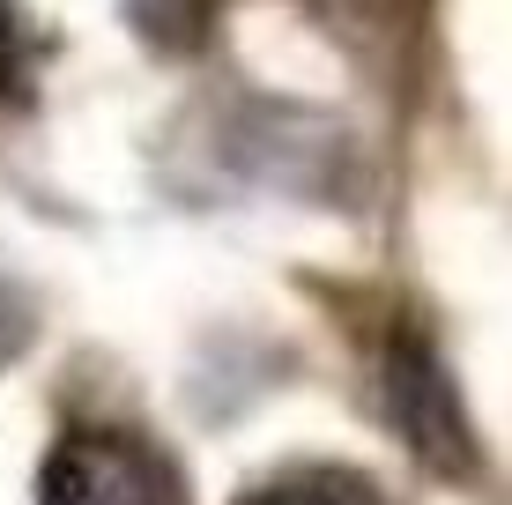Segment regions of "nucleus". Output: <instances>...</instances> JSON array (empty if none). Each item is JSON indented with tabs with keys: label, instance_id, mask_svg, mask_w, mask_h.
Returning a JSON list of instances; mask_svg holds the SVG:
<instances>
[{
	"label": "nucleus",
	"instance_id": "nucleus-1",
	"mask_svg": "<svg viewBox=\"0 0 512 505\" xmlns=\"http://www.w3.org/2000/svg\"><path fill=\"white\" fill-rule=\"evenodd\" d=\"M379 394H386V424L409 454L446 483H475L483 476V446H475V424H468V394L461 379L446 372V357L431 350L423 335H394L386 350V372H379Z\"/></svg>",
	"mask_w": 512,
	"mask_h": 505
},
{
	"label": "nucleus",
	"instance_id": "nucleus-2",
	"mask_svg": "<svg viewBox=\"0 0 512 505\" xmlns=\"http://www.w3.org/2000/svg\"><path fill=\"white\" fill-rule=\"evenodd\" d=\"M38 505H179V476L134 431L75 424L38 461Z\"/></svg>",
	"mask_w": 512,
	"mask_h": 505
},
{
	"label": "nucleus",
	"instance_id": "nucleus-3",
	"mask_svg": "<svg viewBox=\"0 0 512 505\" xmlns=\"http://www.w3.org/2000/svg\"><path fill=\"white\" fill-rule=\"evenodd\" d=\"M231 505H386L364 476H349V468H327V461H305V468H282V476L253 483V491H238Z\"/></svg>",
	"mask_w": 512,
	"mask_h": 505
},
{
	"label": "nucleus",
	"instance_id": "nucleus-4",
	"mask_svg": "<svg viewBox=\"0 0 512 505\" xmlns=\"http://www.w3.org/2000/svg\"><path fill=\"white\" fill-rule=\"evenodd\" d=\"M0 52H8V8H0Z\"/></svg>",
	"mask_w": 512,
	"mask_h": 505
}]
</instances>
